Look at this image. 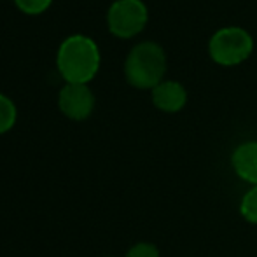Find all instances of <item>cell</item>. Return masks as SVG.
<instances>
[{"label":"cell","instance_id":"cell-9","mask_svg":"<svg viewBox=\"0 0 257 257\" xmlns=\"http://www.w3.org/2000/svg\"><path fill=\"white\" fill-rule=\"evenodd\" d=\"M240 210H241V215H243L248 222L257 224V186L252 187L243 196Z\"/></svg>","mask_w":257,"mask_h":257},{"label":"cell","instance_id":"cell-1","mask_svg":"<svg viewBox=\"0 0 257 257\" xmlns=\"http://www.w3.org/2000/svg\"><path fill=\"white\" fill-rule=\"evenodd\" d=\"M56 65L67 84H88L100 68V51L86 35H70L58 49Z\"/></svg>","mask_w":257,"mask_h":257},{"label":"cell","instance_id":"cell-3","mask_svg":"<svg viewBox=\"0 0 257 257\" xmlns=\"http://www.w3.org/2000/svg\"><path fill=\"white\" fill-rule=\"evenodd\" d=\"M254 41L250 34L240 27H226L212 35L208 42V54L217 65L234 67L252 54Z\"/></svg>","mask_w":257,"mask_h":257},{"label":"cell","instance_id":"cell-8","mask_svg":"<svg viewBox=\"0 0 257 257\" xmlns=\"http://www.w3.org/2000/svg\"><path fill=\"white\" fill-rule=\"evenodd\" d=\"M16 105L9 96L0 93V135L7 133L16 122Z\"/></svg>","mask_w":257,"mask_h":257},{"label":"cell","instance_id":"cell-7","mask_svg":"<svg viewBox=\"0 0 257 257\" xmlns=\"http://www.w3.org/2000/svg\"><path fill=\"white\" fill-rule=\"evenodd\" d=\"M233 168L247 182L257 186V142H247L233 153Z\"/></svg>","mask_w":257,"mask_h":257},{"label":"cell","instance_id":"cell-4","mask_svg":"<svg viewBox=\"0 0 257 257\" xmlns=\"http://www.w3.org/2000/svg\"><path fill=\"white\" fill-rule=\"evenodd\" d=\"M149 13L142 0H115L107 13V27L119 39H132L146 28Z\"/></svg>","mask_w":257,"mask_h":257},{"label":"cell","instance_id":"cell-10","mask_svg":"<svg viewBox=\"0 0 257 257\" xmlns=\"http://www.w3.org/2000/svg\"><path fill=\"white\" fill-rule=\"evenodd\" d=\"M18 6V9L25 14H30V16H35V14H42L44 11H48V7L53 4V0H14Z\"/></svg>","mask_w":257,"mask_h":257},{"label":"cell","instance_id":"cell-5","mask_svg":"<svg viewBox=\"0 0 257 257\" xmlns=\"http://www.w3.org/2000/svg\"><path fill=\"white\" fill-rule=\"evenodd\" d=\"M63 115L72 121H84L95 108V95L88 84H65L58 96Z\"/></svg>","mask_w":257,"mask_h":257},{"label":"cell","instance_id":"cell-11","mask_svg":"<svg viewBox=\"0 0 257 257\" xmlns=\"http://www.w3.org/2000/svg\"><path fill=\"white\" fill-rule=\"evenodd\" d=\"M126 257H159V250L153 243L140 241V243L133 245V247L130 248Z\"/></svg>","mask_w":257,"mask_h":257},{"label":"cell","instance_id":"cell-2","mask_svg":"<svg viewBox=\"0 0 257 257\" xmlns=\"http://www.w3.org/2000/svg\"><path fill=\"white\" fill-rule=\"evenodd\" d=\"M166 72V54L156 42L137 44L124 61V77L137 89H154L163 82Z\"/></svg>","mask_w":257,"mask_h":257},{"label":"cell","instance_id":"cell-6","mask_svg":"<svg viewBox=\"0 0 257 257\" xmlns=\"http://www.w3.org/2000/svg\"><path fill=\"white\" fill-rule=\"evenodd\" d=\"M187 102V91L177 81H163L153 89V103L163 112H179Z\"/></svg>","mask_w":257,"mask_h":257}]
</instances>
